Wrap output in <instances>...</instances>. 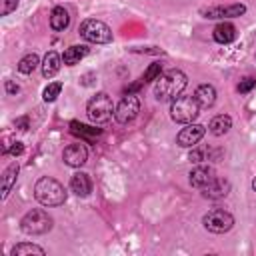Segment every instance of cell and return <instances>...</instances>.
I'll list each match as a JSON object with an SVG mask.
<instances>
[{"mask_svg":"<svg viewBox=\"0 0 256 256\" xmlns=\"http://www.w3.org/2000/svg\"><path fill=\"white\" fill-rule=\"evenodd\" d=\"M188 84V78L182 70H168L162 72L156 82H154V96L160 102H168V100H176L184 88Z\"/></svg>","mask_w":256,"mask_h":256,"instance_id":"cell-1","label":"cell"},{"mask_svg":"<svg viewBox=\"0 0 256 256\" xmlns=\"http://www.w3.org/2000/svg\"><path fill=\"white\" fill-rule=\"evenodd\" d=\"M34 196L42 206H60L66 202V190L64 186L50 178V176H42L36 186H34Z\"/></svg>","mask_w":256,"mask_h":256,"instance_id":"cell-2","label":"cell"},{"mask_svg":"<svg viewBox=\"0 0 256 256\" xmlns=\"http://www.w3.org/2000/svg\"><path fill=\"white\" fill-rule=\"evenodd\" d=\"M200 114V104L194 96H178L172 100L170 106V118L178 124H192Z\"/></svg>","mask_w":256,"mask_h":256,"instance_id":"cell-3","label":"cell"},{"mask_svg":"<svg viewBox=\"0 0 256 256\" xmlns=\"http://www.w3.org/2000/svg\"><path fill=\"white\" fill-rule=\"evenodd\" d=\"M114 104L112 98L106 92H98L94 98H90L88 106H86V114L94 124H106L112 120L114 116Z\"/></svg>","mask_w":256,"mask_h":256,"instance_id":"cell-4","label":"cell"},{"mask_svg":"<svg viewBox=\"0 0 256 256\" xmlns=\"http://www.w3.org/2000/svg\"><path fill=\"white\" fill-rule=\"evenodd\" d=\"M20 228L26 234H46L52 230V216L40 208L30 210L22 216L20 220Z\"/></svg>","mask_w":256,"mask_h":256,"instance_id":"cell-5","label":"cell"},{"mask_svg":"<svg viewBox=\"0 0 256 256\" xmlns=\"http://www.w3.org/2000/svg\"><path fill=\"white\" fill-rule=\"evenodd\" d=\"M78 32L86 42H92V44H108V42H112V30L104 22H100L96 18L84 20L80 24Z\"/></svg>","mask_w":256,"mask_h":256,"instance_id":"cell-6","label":"cell"},{"mask_svg":"<svg viewBox=\"0 0 256 256\" xmlns=\"http://www.w3.org/2000/svg\"><path fill=\"white\" fill-rule=\"evenodd\" d=\"M202 224H204L206 230H210L214 234H224L234 226V216L230 212L222 210V208H214L208 214H204Z\"/></svg>","mask_w":256,"mask_h":256,"instance_id":"cell-7","label":"cell"},{"mask_svg":"<svg viewBox=\"0 0 256 256\" xmlns=\"http://www.w3.org/2000/svg\"><path fill=\"white\" fill-rule=\"evenodd\" d=\"M138 112H140V100H138V96H134V94H126L120 102H118V106H116V110H114V118H116V122H120V124H130L136 116H138Z\"/></svg>","mask_w":256,"mask_h":256,"instance_id":"cell-8","label":"cell"},{"mask_svg":"<svg viewBox=\"0 0 256 256\" xmlns=\"http://www.w3.org/2000/svg\"><path fill=\"white\" fill-rule=\"evenodd\" d=\"M204 132H206V128H204L202 124H186V126L178 132L176 142H178L182 148H194V146L202 140Z\"/></svg>","mask_w":256,"mask_h":256,"instance_id":"cell-9","label":"cell"},{"mask_svg":"<svg viewBox=\"0 0 256 256\" xmlns=\"http://www.w3.org/2000/svg\"><path fill=\"white\" fill-rule=\"evenodd\" d=\"M62 160H64L68 166H72V168H80V166H84L86 160H88V150H86V146L80 144V142L70 144V146L64 148Z\"/></svg>","mask_w":256,"mask_h":256,"instance_id":"cell-10","label":"cell"},{"mask_svg":"<svg viewBox=\"0 0 256 256\" xmlns=\"http://www.w3.org/2000/svg\"><path fill=\"white\" fill-rule=\"evenodd\" d=\"M246 12V6L244 4H232V6H214V8H208V10H202L204 18H236V16H242Z\"/></svg>","mask_w":256,"mask_h":256,"instance_id":"cell-11","label":"cell"},{"mask_svg":"<svg viewBox=\"0 0 256 256\" xmlns=\"http://www.w3.org/2000/svg\"><path fill=\"white\" fill-rule=\"evenodd\" d=\"M228 192H230V182H228L226 178H218V176H214V178L202 188V196H204V198H210V200L224 198Z\"/></svg>","mask_w":256,"mask_h":256,"instance_id":"cell-12","label":"cell"},{"mask_svg":"<svg viewBox=\"0 0 256 256\" xmlns=\"http://www.w3.org/2000/svg\"><path fill=\"white\" fill-rule=\"evenodd\" d=\"M70 190L76 194V196H88L92 192V180L86 172H76L72 178H70Z\"/></svg>","mask_w":256,"mask_h":256,"instance_id":"cell-13","label":"cell"},{"mask_svg":"<svg viewBox=\"0 0 256 256\" xmlns=\"http://www.w3.org/2000/svg\"><path fill=\"white\" fill-rule=\"evenodd\" d=\"M212 178H214V170L210 166H196L194 170H190V184L194 188L202 190Z\"/></svg>","mask_w":256,"mask_h":256,"instance_id":"cell-14","label":"cell"},{"mask_svg":"<svg viewBox=\"0 0 256 256\" xmlns=\"http://www.w3.org/2000/svg\"><path fill=\"white\" fill-rule=\"evenodd\" d=\"M194 98L200 104V108H210L216 102V90L212 84H200L194 92Z\"/></svg>","mask_w":256,"mask_h":256,"instance_id":"cell-15","label":"cell"},{"mask_svg":"<svg viewBox=\"0 0 256 256\" xmlns=\"http://www.w3.org/2000/svg\"><path fill=\"white\" fill-rule=\"evenodd\" d=\"M234 38H236V28H234V24H230V22H220V24L214 28V40H216L218 44H230Z\"/></svg>","mask_w":256,"mask_h":256,"instance_id":"cell-16","label":"cell"},{"mask_svg":"<svg viewBox=\"0 0 256 256\" xmlns=\"http://www.w3.org/2000/svg\"><path fill=\"white\" fill-rule=\"evenodd\" d=\"M60 64H62V58L58 52L50 50L46 56H44V62H42V74L44 78H52L58 70H60Z\"/></svg>","mask_w":256,"mask_h":256,"instance_id":"cell-17","label":"cell"},{"mask_svg":"<svg viewBox=\"0 0 256 256\" xmlns=\"http://www.w3.org/2000/svg\"><path fill=\"white\" fill-rule=\"evenodd\" d=\"M70 24V14L64 6H56L50 14V26L52 30H66Z\"/></svg>","mask_w":256,"mask_h":256,"instance_id":"cell-18","label":"cell"},{"mask_svg":"<svg viewBox=\"0 0 256 256\" xmlns=\"http://www.w3.org/2000/svg\"><path fill=\"white\" fill-rule=\"evenodd\" d=\"M230 126H232V118H230L228 114H218V116H214V118L210 120L208 130H210L214 136H224V134L230 130Z\"/></svg>","mask_w":256,"mask_h":256,"instance_id":"cell-19","label":"cell"},{"mask_svg":"<svg viewBox=\"0 0 256 256\" xmlns=\"http://www.w3.org/2000/svg\"><path fill=\"white\" fill-rule=\"evenodd\" d=\"M86 54H88V48H86V46H70V48L64 50L62 62H64L66 66H74V64H78Z\"/></svg>","mask_w":256,"mask_h":256,"instance_id":"cell-20","label":"cell"},{"mask_svg":"<svg viewBox=\"0 0 256 256\" xmlns=\"http://www.w3.org/2000/svg\"><path fill=\"white\" fill-rule=\"evenodd\" d=\"M16 176H18V164L14 162V164H10V166L4 170V174H2V198H6V196L10 194L12 186L16 184Z\"/></svg>","mask_w":256,"mask_h":256,"instance_id":"cell-21","label":"cell"},{"mask_svg":"<svg viewBox=\"0 0 256 256\" xmlns=\"http://www.w3.org/2000/svg\"><path fill=\"white\" fill-rule=\"evenodd\" d=\"M10 254H12V256H24V254H38V256H42V254H44V248H40V246H36V244L22 242V244H16Z\"/></svg>","mask_w":256,"mask_h":256,"instance_id":"cell-22","label":"cell"},{"mask_svg":"<svg viewBox=\"0 0 256 256\" xmlns=\"http://www.w3.org/2000/svg\"><path fill=\"white\" fill-rule=\"evenodd\" d=\"M36 66H38V56L32 52V54H26V56L18 62V72H22V74H32V72L36 70Z\"/></svg>","mask_w":256,"mask_h":256,"instance_id":"cell-23","label":"cell"},{"mask_svg":"<svg viewBox=\"0 0 256 256\" xmlns=\"http://www.w3.org/2000/svg\"><path fill=\"white\" fill-rule=\"evenodd\" d=\"M70 126H72V132L74 134H80L86 140H92V138L100 136V128H90V126H84V124H78V122H72Z\"/></svg>","mask_w":256,"mask_h":256,"instance_id":"cell-24","label":"cell"},{"mask_svg":"<svg viewBox=\"0 0 256 256\" xmlns=\"http://www.w3.org/2000/svg\"><path fill=\"white\" fill-rule=\"evenodd\" d=\"M60 92H62V84H60V82H52V84H48V86L44 88L42 98H44L46 102H54Z\"/></svg>","mask_w":256,"mask_h":256,"instance_id":"cell-25","label":"cell"},{"mask_svg":"<svg viewBox=\"0 0 256 256\" xmlns=\"http://www.w3.org/2000/svg\"><path fill=\"white\" fill-rule=\"evenodd\" d=\"M160 74H162V64L154 62V64H150L148 70L142 74V80H140V82H152V80H156Z\"/></svg>","mask_w":256,"mask_h":256,"instance_id":"cell-26","label":"cell"},{"mask_svg":"<svg viewBox=\"0 0 256 256\" xmlns=\"http://www.w3.org/2000/svg\"><path fill=\"white\" fill-rule=\"evenodd\" d=\"M18 8V0H0V16H8Z\"/></svg>","mask_w":256,"mask_h":256,"instance_id":"cell-27","label":"cell"},{"mask_svg":"<svg viewBox=\"0 0 256 256\" xmlns=\"http://www.w3.org/2000/svg\"><path fill=\"white\" fill-rule=\"evenodd\" d=\"M256 86V78H244V80H240V84H238V92H248V90H252Z\"/></svg>","mask_w":256,"mask_h":256,"instance_id":"cell-28","label":"cell"},{"mask_svg":"<svg viewBox=\"0 0 256 256\" xmlns=\"http://www.w3.org/2000/svg\"><path fill=\"white\" fill-rule=\"evenodd\" d=\"M188 160L190 162H204L206 160V150H192L190 154H188Z\"/></svg>","mask_w":256,"mask_h":256,"instance_id":"cell-29","label":"cell"},{"mask_svg":"<svg viewBox=\"0 0 256 256\" xmlns=\"http://www.w3.org/2000/svg\"><path fill=\"white\" fill-rule=\"evenodd\" d=\"M12 156H20L22 152H24V144L22 142H12V148L8 150Z\"/></svg>","mask_w":256,"mask_h":256,"instance_id":"cell-30","label":"cell"},{"mask_svg":"<svg viewBox=\"0 0 256 256\" xmlns=\"http://www.w3.org/2000/svg\"><path fill=\"white\" fill-rule=\"evenodd\" d=\"M14 124H16V128H18V130L26 132V130H28V124H30V122H28V118H26V116H22V118H16V122H14Z\"/></svg>","mask_w":256,"mask_h":256,"instance_id":"cell-31","label":"cell"},{"mask_svg":"<svg viewBox=\"0 0 256 256\" xmlns=\"http://www.w3.org/2000/svg\"><path fill=\"white\" fill-rule=\"evenodd\" d=\"M18 90H20L18 84H14V82H10V80L6 82V92H8V94H16Z\"/></svg>","mask_w":256,"mask_h":256,"instance_id":"cell-32","label":"cell"},{"mask_svg":"<svg viewBox=\"0 0 256 256\" xmlns=\"http://www.w3.org/2000/svg\"><path fill=\"white\" fill-rule=\"evenodd\" d=\"M252 188H254V190H256V178H254V182H252Z\"/></svg>","mask_w":256,"mask_h":256,"instance_id":"cell-33","label":"cell"}]
</instances>
